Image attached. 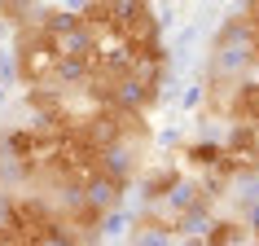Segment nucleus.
I'll return each mask as SVG.
<instances>
[]
</instances>
